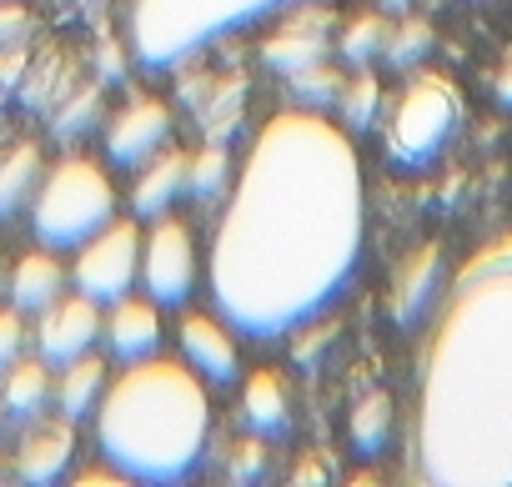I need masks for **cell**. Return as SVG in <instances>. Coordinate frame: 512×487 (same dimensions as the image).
I'll return each mask as SVG.
<instances>
[{
	"instance_id": "6da1fadb",
	"label": "cell",
	"mask_w": 512,
	"mask_h": 487,
	"mask_svg": "<svg viewBox=\"0 0 512 487\" xmlns=\"http://www.w3.org/2000/svg\"><path fill=\"white\" fill-rule=\"evenodd\" d=\"M362 161L322 111H277L231 176L206 287L236 337H292L342 302L362 267Z\"/></svg>"
},
{
	"instance_id": "7a4b0ae2",
	"label": "cell",
	"mask_w": 512,
	"mask_h": 487,
	"mask_svg": "<svg viewBox=\"0 0 512 487\" xmlns=\"http://www.w3.org/2000/svg\"><path fill=\"white\" fill-rule=\"evenodd\" d=\"M407 472L512 487V236L472 252L437 302L412 377Z\"/></svg>"
},
{
	"instance_id": "3957f363",
	"label": "cell",
	"mask_w": 512,
	"mask_h": 487,
	"mask_svg": "<svg viewBox=\"0 0 512 487\" xmlns=\"http://www.w3.org/2000/svg\"><path fill=\"white\" fill-rule=\"evenodd\" d=\"M96 442L126 482H186L211 442V397L201 372L166 357L131 362L96 402Z\"/></svg>"
},
{
	"instance_id": "277c9868",
	"label": "cell",
	"mask_w": 512,
	"mask_h": 487,
	"mask_svg": "<svg viewBox=\"0 0 512 487\" xmlns=\"http://www.w3.org/2000/svg\"><path fill=\"white\" fill-rule=\"evenodd\" d=\"M307 6V0H131V56L141 71H176L206 46Z\"/></svg>"
},
{
	"instance_id": "5b68a950",
	"label": "cell",
	"mask_w": 512,
	"mask_h": 487,
	"mask_svg": "<svg viewBox=\"0 0 512 487\" xmlns=\"http://www.w3.org/2000/svg\"><path fill=\"white\" fill-rule=\"evenodd\" d=\"M116 221V186L91 156L56 161L31 196V231L46 252H81Z\"/></svg>"
},
{
	"instance_id": "8992f818",
	"label": "cell",
	"mask_w": 512,
	"mask_h": 487,
	"mask_svg": "<svg viewBox=\"0 0 512 487\" xmlns=\"http://www.w3.org/2000/svg\"><path fill=\"white\" fill-rule=\"evenodd\" d=\"M457 121H462V96H457V86L442 81V76H417V81L402 91L397 116H392V136H387L392 161H402V166H427V161H437L442 146L452 141Z\"/></svg>"
},
{
	"instance_id": "52a82bcc",
	"label": "cell",
	"mask_w": 512,
	"mask_h": 487,
	"mask_svg": "<svg viewBox=\"0 0 512 487\" xmlns=\"http://www.w3.org/2000/svg\"><path fill=\"white\" fill-rule=\"evenodd\" d=\"M136 282H141V231H136V221H111V226H101L86 247H81L76 267H71V287H76L81 297L101 302V307L131 297Z\"/></svg>"
},
{
	"instance_id": "ba28073f",
	"label": "cell",
	"mask_w": 512,
	"mask_h": 487,
	"mask_svg": "<svg viewBox=\"0 0 512 487\" xmlns=\"http://www.w3.org/2000/svg\"><path fill=\"white\" fill-rule=\"evenodd\" d=\"M141 287L156 307H186L196 292V247L171 211L156 216L141 236Z\"/></svg>"
},
{
	"instance_id": "9c48e42d",
	"label": "cell",
	"mask_w": 512,
	"mask_h": 487,
	"mask_svg": "<svg viewBox=\"0 0 512 487\" xmlns=\"http://www.w3.org/2000/svg\"><path fill=\"white\" fill-rule=\"evenodd\" d=\"M101 302H91V297H61V302H51L46 312H41V332H36V342H41V362L46 367H66V362H76V357H86L96 342H101Z\"/></svg>"
},
{
	"instance_id": "30bf717a",
	"label": "cell",
	"mask_w": 512,
	"mask_h": 487,
	"mask_svg": "<svg viewBox=\"0 0 512 487\" xmlns=\"http://www.w3.org/2000/svg\"><path fill=\"white\" fill-rule=\"evenodd\" d=\"M166 141H171V111L156 96H136L106 126V156L116 166H146L151 156H161Z\"/></svg>"
},
{
	"instance_id": "8fae6325",
	"label": "cell",
	"mask_w": 512,
	"mask_h": 487,
	"mask_svg": "<svg viewBox=\"0 0 512 487\" xmlns=\"http://www.w3.org/2000/svg\"><path fill=\"white\" fill-rule=\"evenodd\" d=\"M101 337H106V347H111V357L121 367L156 357V347H161V312H156V302L151 297H121V302H111V317H106Z\"/></svg>"
},
{
	"instance_id": "7c38bea8",
	"label": "cell",
	"mask_w": 512,
	"mask_h": 487,
	"mask_svg": "<svg viewBox=\"0 0 512 487\" xmlns=\"http://www.w3.org/2000/svg\"><path fill=\"white\" fill-rule=\"evenodd\" d=\"M181 352L186 362L206 377V382H236L241 377V352H236V332L221 327L216 317H181Z\"/></svg>"
},
{
	"instance_id": "4fadbf2b",
	"label": "cell",
	"mask_w": 512,
	"mask_h": 487,
	"mask_svg": "<svg viewBox=\"0 0 512 487\" xmlns=\"http://www.w3.org/2000/svg\"><path fill=\"white\" fill-rule=\"evenodd\" d=\"M71 457H76V427H71V417L41 422V427L26 432V442L16 452V477L21 482H36V487H51V482L66 477Z\"/></svg>"
},
{
	"instance_id": "5bb4252c",
	"label": "cell",
	"mask_w": 512,
	"mask_h": 487,
	"mask_svg": "<svg viewBox=\"0 0 512 487\" xmlns=\"http://www.w3.org/2000/svg\"><path fill=\"white\" fill-rule=\"evenodd\" d=\"M332 51L327 41V21L317 16H292L287 26H277L267 41H262V61L277 71V76H297L307 66H322Z\"/></svg>"
},
{
	"instance_id": "9a60e30c",
	"label": "cell",
	"mask_w": 512,
	"mask_h": 487,
	"mask_svg": "<svg viewBox=\"0 0 512 487\" xmlns=\"http://www.w3.org/2000/svg\"><path fill=\"white\" fill-rule=\"evenodd\" d=\"M66 282H71V272L56 262V252L41 247V252H31V257L16 262V272H11V307L41 317L51 302L66 297Z\"/></svg>"
},
{
	"instance_id": "2e32d148",
	"label": "cell",
	"mask_w": 512,
	"mask_h": 487,
	"mask_svg": "<svg viewBox=\"0 0 512 487\" xmlns=\"http://www.w3.org/2000/svg\"><path fill=\"white\" fill-rule=\"evenodd\" d=\"M241 412H246V427L262 442H282L292 432V402H287V387H282L277 372H251L246 377Z\"/></svg>"
},
{
	"instance_id": "e0dca14e",
	"label": "cell",
	"mask_w": 512,
	"mask_h": 487,
	"mask_svg": "<svg viewBox=\"0 0 512 487\" xmlns=\"http://www.w3.org/2000/svg\"><path fill=\"white\" fill-rule=\"evenodd\" d=\"M186 161H191V156H181V151H161V156L146 161L141 181L131 186V211H136L141 221L166 216V211L176 206V196H186Z\"/></svg>"
},
{
	"instance_id": "ac0fdd59",
	"label": "cell",
	"mask_w": 512,
	"mask_h": 487,
	"mask_svg": "<svg viewBox=\"0 0 512 487\" xmlns=\"http://www.w3.org/2000/svg\"><path fill=\"white\" fill-rule=\"evenodd\" d=\"M437 282H442V267H437V247H422L402 262L397 282H392V322L412 327L427 307H437Z\"/></svg>"
},
{
	"instance_id": "d6986e66",
	"label": "cell",
	"mask_w": 512,
	"mask_h": 487,
	"mask_svg": "<svg viewBox=\"0 0 512 487\" xmlns=\"http://www.w3.org/2000/svg\"><path fill=\"white\" fill-rule=\"evenodd\" d=\"M51 397H56V382H51L46 362L21 357L11 372H0V417L6 422H36Z\"/></svg>"
},
{
	"instance_id": "ffe728a7",
	"label": "cell",
	"mask_w": 512,
	"mask_h": 487,
	"mask_svg": "<svg viewBox=\"0 0 512 487\" xmlns=\"http://www.w3.org/2000/svg\"><path fill=\"white\" fill-rule=\"evenodd\" d=\"M101 397H106V362H101L96 352H86V357H76V362H66V367H61V377H56L61 417L81 422L86 412H96V402H101Z\"/></svg>"
},
{
	"instance_id": "44dd1931",
	"label": "cell",
	"mask_w": 512,
	"mask_h": 487,
	"mask_svg": "<svg viewBox=\"0 0 512 487\" xmlns=\"http://www.w3.org/2000/svg\"><path fill=\"white\" fill-rule=\"evenodd\" d=\"M41 176H46L41 146H31V141L11 146V156H0V221H11L21 206H31Z\"/></svg>"
},
{
	"instance_id": "7402d4cb",
	"label": "cell",
	"mask_w": 512,
	"mask_h": 487,
	"mask_svg": "<svg viewBox=\"0 0 512 487\" xmlns=\"http://www.w3.org/2000/svg\"><path fill=\"white\" fill-rule=\"evenodd\" d=\"M387 437H392V397L387 392H372L352 412V447L362 457H377L387 447Z\"/></svg>"
},
{
	"instance_id": "603a6c76",
	"label": "cell",
	"mask_w": 512,
	"mask_h": 487,
	"mask_svg": "<svg viewBox=\"0 0 512 487\" xmlns=\"http://www.w3.org/2000/svg\"><path fill=\"white\" fill-rule=\"evenodd\" d=\"M186 191L196 196V201H211V196H221V191H231V151L226 146H201L191 161H186Z\"/></svg>"
},
{
	"instance_id": "cb8c5ba5",
	"label": "cell",
	"mask_w": 512,
	"mask_h": 487,
	"mask_svg": "<svg viewBox=\"0 0 512 487\" xmlns=\"http://www.w3.org/2000/svg\"><path fill=\"white\" fill-rule=\"evenodd\" d=\"M387 21L382 16H357L352 26H347V36H342V56L352 61V66H367V61H377L382 51H387Z\"/></svg>"
},
{
	"instance_id": "d4e9b609",
	"label": "cell",
	"mask_w": 512,
	"mask_h": 487,
	"mask_svg": "<svg viewBox=\"0 0 512 487\" xmlns=\"http://www.w3.org/2000/svg\"><path fill=\"white\" fill-rule=\"evenodd\" d=\"M427 46H432L427 26H422V21H407V26H392V31H387V51H382V56L397 61V66H412Z\"/></svg>"
},
{
	"instance_id": "484cf974",
	"label": "cell",
	"mask_w": 512,
	"mask_h": 487,
	"mask_svg": "<svg viewBox=\"0 0 512 487\" xmlns=\"http://www.w3.org/2000/svg\"><path fill=\"white\" fill-rule=\"evenodd\" d=\"M292 86H297V96H302V101H312V106H332V101H342V81L327 71V61H322V66L297 71V76H292Z\"/></svg>"
},
{
	"instance_id": "4316f807",
	"label": "cell",
	"mask_w": 512,
	"mask_h": 487,
	"mask_svg": "<svg viewBox=\"0 0 512 487\" xmlns=\"http://www.w3.org/2000/svg\"><path fill=\"white\" fill-rule=\"evenodd\" d=\"M26 352V327L16 307H0V372H11Z\"/></svg>"
},
{
	"instance_id": "83f0119b",
	"label": "cell",
	"mask_w": 512,
	"mask_h": 487,
	"mask_svg": "<svg viewBox=\"0 0 512 487\" xmlns=\"http://www.w3.org/2000/svg\"><path fill=\"white\" fill-rule=\"evenodd\" d=\"M96 101H101V91H96V86H86V91L71 101V111H66V116H56V131H61V136L86 131V126H91V116H96Z\"/></svg>"
},
{
	"instance_id": "f1b7e54d",
	"label": "cell",
	"mask_w": 512,
	"mask_h": 487,
	"mask_svg": "<svg viewBox=\"0 0 512 487\" xmlns=\"http://www.w3.org/2000/svg\"><path fill=\"white\" fill-rule=\"evenodd\" d=\"M372 101H377V86H372V81H357L352 91H342V116H347V126H367V121H372Z\"/></svg>"
},
{
	"instance_id": "f546056e",
	"label": "cell",
	"mask_w": 512,
	"mask_h": 487,
	"mask_svg": "<svg viewBox=\"0 0 512 487\" xmlns=\"http://www.w3.org/2000/svg\"><path fill=\"white\" fill-rule=\"evenodd\" d=\"M231 477H236V482H256V477H262V437H256V432H251L246 447H236V457H231Z\"/></svg>"
},
{
	"instance_id": "4dcf8cb0",
	"label": "cell",
	"mask_w": 512,
	"mask_h": 487,
	"mask_svg": "<svg viewBox=\"0 0 512 487\" xmlns=\"http://www.w3.org/2000/svg\"><path fill=\"white\" fill-rule=\"evenodd\" d=\"M26 26H31V16H26L21 6H0V51L21 46V41H26Z\"/></svg>"
},
{
	"instance_id": "1f68e13d",
	"label": "cell",
	"mask_w": 512,
	"mask_h": 487,
	"mask_svg": "<svg viewBox=\"0 0 512 487\" xmlns=\"http://www.w3.org/2000/svg\"><path fill=\"white\" fill-rule=\"evenodd\" d=\"M497 101L512 111V61H507V66H502V76H497Z\"/></svg>"
}]
</instances>
